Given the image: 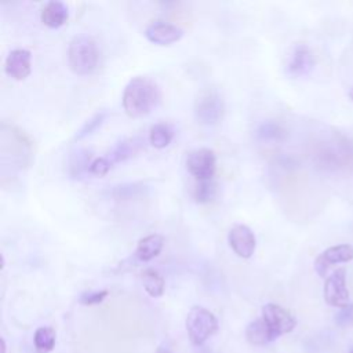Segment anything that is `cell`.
I'll return each instance as SVG.
<instances>
[{
	"label": "cell",
	"instance_id": "obj_10",
	"mask_svg": "<svg viewBox=\"0 0 353 353\" xmlns=\"http://www.w3.org/2000/svg\"><path fill=\"white\" fill-rule=\"evenodd\" d=\"M353 259V245L338 244L323 251L314 261V270L320 277H325L331 265L343 263Z\"/></svg>",
	"mask_w": 353,
	"mask_h": 353
},
{
	"label": "cell",
	"instance_id": "obj_12",
	"mask_svg": "<svg viewBox=\"0 0 353 353\" xmlns=\"http://www.w3.org/2000/svg\"><path fill=\"white\" fill-rule=\"evenodd\" d=\"M313 55L307 46L296 44L287 62V72L291 76H303L307 74L313 68Z\"/></svg>",
	"mask_w": 353,
	"mask_h": 353
},
{
	"label": "cell",
	"instance_id": "obj_19",
	"mask_svg": "<svg viewBox=\"0 0 353 353\" xmlns=\"http://www.w3.org/2000/svg\"><path fill=\"white\" fill-rule=\"evenodd\" d=\"M216 192H218V188L212 179L211 181H196L192 194H193V199L196 203L207 204L215 199Z\"/></svg>",
	"mask_w": 353,
	"mask_h": 353
},
{
	"label": "cell",
	"instance_id": "obj_28",
	"mask_svg": "<svg viewBox=\"0 0 353 353\" xmlns=\"http://www.w3.org/2000/svg\"><path fill=\"white\" fill-rule=\"evenodd\" d=\"M6 350H7V345H6L4 338H1V353H6Z\"/></svg>",
	"mask_w": 353,
	"mask_h": 353
},
{
	"label": "cell",
	"instance_id": "obj_27",
	"mask_svg": "<svg viewBox=\"0 0 353 353\" xmlns=\"http://www.w3.org/2000/svg\"><path fill=\"white\" fill-rule=\"evenodd\" d=\"M335 321L341 327H350L353 325V303L339 309L338 314L335 316Z\"/></svg>",
	"mask_w": 353,
	"mask_h": 353
},
{
	"label": "cell",
	"instance_id": "obj_6",
	"mask_svg": "<svg viewBox=\"0 0 353 353\" xmlns=\"http://www.w3.org/2000/svg\"><path fill=\"white\" fill-rule=\"evenodd\" d=\"M262 319L276 339L291 332L296 327V319L294 314L277 303H266L262 307Z\"/></svg>",
	"mask_w": 353,
	"mask_h": 353
},
{
	"label": "cell",
	"instance_id": "obj_7",
	"mask_svg": "<svg viewBox=\"0 0 353 353\" xmlns=\"http://www.w3.org/2000/svg\"><path fill=\"white\" fill-rule=\"evenodd\" d=\"M324 301L334 307H345L350 303V295L346 285V270L338 268L334 270L324 283Z\"/></svg>",
	"mask_w": 353,
	"mask_h": 353
},
{
	"label": "cell",
	"instance_id": "obj_20",
	"mask_svg": "<svg viewBox=\"0 0 353 353\" xmlns=\"http://www.w3.org/2000/svg\"><path fill=\"white\" fill-rule=\"evenodd\" d=\"M256 138L261 141H280L284 137V128L276 121H263L256 128Z\"/></svg>",
	"mask_w": 353,
	"mask_h": 353
},
{
	"label": "cell",
	"instance_id": "obj_31",
	"mask_svg": "<svg viewBox=\"0 0 353 353\" xmlns=\"http://www.w3.org/2000/svg\"><path fill=\"white\" fill-rule=\"evenodd\" d=\"M349 353H353V349H352V350H350V352H349Z\"/></svg>",
	"mask_w": 353,
	"mask_h": 353
},
{
	"label": "cell",
	"instance_id": "obj_15",
	"mask_svg": "<svg viewBox=\"0 0 353 353\" xmlns=\"http://www.w3.org/2000/svg\"><path fill=\"white\" fill-rule=\"evenodd\" d=\"M245 338L251 345H255V346H263L276 339L262 317L252 320L247 325Z\"/></svg>",
	"mask_w": 353,
	"mask_h": 353
},
{
	"label": "cell",
	"instance_id": "obj_13",
	"mask_svg": "<svg viewBox=\"0 0 353 353\" xmlns=\"http://www.w3.org/2000/svg\"><path fill=\"white\" fill-rule=\"evenodd\" d=\"M68 17H69L68 7L62 1H58V0L48 1L41 8V12H40L41 22L51 29L61 28L68 21Z\"/></svg>",
	"mask_w": 353,
	"mask_h": 353
},
{
	"label": "cell",
	"instance_id": "obj_16",
	"mask_svg": "<svg viewBox=\"0 0 353 353\" xmlns=\"http://www.w3.org/2000/svg\"><path fill=\"white\" fill-rule=\"evenodd\" d=\"M141 281H142V285L149 296L159 298L164 294L165 283H164L163 276L157 270L150 269V268L145 269L141 273Z\"/></svg>",
	"mask_w": 353,
	"mask_h": 353
},
{
	"label": "cell",
	"instance_id": "obj_26",
	"mask_svg": "<svg viewBox=\"0 0 353 353\" xmlns=\"http://www.w3.org/2000/svg\"><path fill=\"white\" fill-rule=\"evenodd\" d=\"M112 161L109 160L108 156H103V157H97L94 159L91 163H90V167H88V171L94 175H98V176H102V175H106L109 172V170L112 168Z\"/></svg>",
	"mask_w": 353,
	"mask_h": 353
},
{
	"label": "cell",
	"instance_id": "obj_4",
	"mask_svg": "<svg viewBox=\"0 0 353 353\" xmlns=\"http://www.w3.org/2000/svg\"><path fill=\"white\" fill-rule=\"evenodd\" d=\"M193 109L200 124L215 125L225 114V101L216 88H204L197 94Z\"/></svg>",
	"mask_w": 353,
	"mask_h": 353
},
{
	"label": "cell",
	"instance_id": "obj_23",
	"mask_svg": "<svg viewBox=\"0 0 353 353\" xmlns=\"http://www.w3.org/2000/svg\"><path fill=\"white\" fill-rule=\"evenodd\" d=\"M106 116H108V112L106 110H101V112H98V113H95L90 120H87L85 121V124L77 131V134H76V139H83V138H85V137H88V135H91L92 132H95L101 125H102V123L106 120Z\"/></svg>",
	"mask_w": 353,
	"mask_h": 353
},
{
	"label": "cell",
	"instance_id": "obj_24",
	"mask_svg": "<svg viewBox=\"0 0 353 353\" xmlns=\"http://www.w3.org/2000/svg\"><path fill=\"white\" fill-rule=\"evenodd\" d=\"M90 157L87 154V152L84 150H76L70 159V174L73 176L81 175L83 171H88L90 167Z\"/></svg>",
	"mask_w": 353,
	"mask_h": 353
},
{
	"label": "cell",
	"instance_id": "obj_5",
	"mask_svg": "<svg viewBox=\"0 0 353 353\" xmlns=\"http://www.w3.org/2000/svg\"><path fill=\"white\" fill-rule=\"evenodd\" d=\"M186 168L196 181H211L216 171V156L212 149L200 148L188 154Z\"/></svg>",
	"mask_w": 353,
	"mask_h": 353
},
{
	"label": "cell",
	"instance_id": "obj_17",
	"mask_svg": "<svg viewBox=\"0 0 353 353\" xmlns=\"http://www.w3.org/2000/svg\"><path fill=\"white\" fill-rule=\"evenodd\" d=\"M175 131L174 128L167 123H157L152 125L149 131V142L156 149H163L171 143L174 139Z\"/></svg>",
	"mask_w": 353,
	"mask_h": 353
},
{
	"label": "cell",
	"instance_id": "obj_11",
	"mask_svg": "<svg viewBox=\"0 0 353 353\" xmlns=\"http://www.w3.org/2000/svg\"><path fill=\"white\" fill-rule=\"evenodd\" d=\"M4 70L14 80H25L32 72V52L26 48L11 50L6 58Z\"/></svg>",
	"mask_w": 353,
	"mask_h": 353
},
{
	"label": "cell",
	"instance_id": "obj_21",
	"mask_svg": "<svg viewBox=\"0 0 353 353\" xmlns=\"http://www.w3.org/2000/svg\"><path fill=\"white\" fill-rule=\"evenodd\" d=\"M138 149V143H135L134 139H125V141H121L119 142L113 150L109 153V160L112 161V164L114 163H120V161H124L125 159L131 157Z\"/></svg>",
	"mask_w": 353,
	"mask_h": 353
},
{
	"label": "cell",
	"instance_id": "obj_25",
	"mask_svg": "<svg viewBox=\"0 0 353 353\" xmlns=\"http://www.w3.org/2000/svg\"><path fill=\"white\" fill-rule=\"evenodd\" d=\"M109 291L108 290H99V291H87L83 292L79 296V302L84 306H92V305H98L101 302L105 301V298L108 296Z\"/></svg>",
	"mask_w": 353,
	"mask_h": 353
},
{
	"label": "cell",
	"instance_id": "obj_30",
	"mask_svg": "<svg viewBox=\"0 0 353 353\" xmlns=\"http://www.w3.org/2000/svg\"><path fill=\"white\" fill-rule=\"evenodd\" d=\"M159 353H170V352H167V350H160Z\"/></svg>",
	"mask_w": 353,
	"mask_h": 353
},
{
	"label": "cell",
	"instance_id": "obj_2",
	"mask_svg": "<svg viewBox=\"0 0 353 353\" xmlns=\"http://www.w3.org/2000/svg\"><path fill=\"white\" fill-rule=\"evenodd\" d=\"M68 62L72 72L79 76L92 73L99 62V50L95 40L88 34L74 36L68 47Z\"/></svg>",
	"mask_w": 353,
	"mask_h": 353
},
{
	"label": "cell",
	"instance_id": "obj_29",
	"mask_svg": "<svg viewBox=\"0 0 353 353\" xmlns=\"http://www.w3.org/2000/svg\"><path fill=\"white\" fill-rule=\"evenodd\" d=\"M349 98L353 101V88H350V90H349Z\"/></svg>",
	"mask_w": 353,
	"mask_h": 353
},
{
	"label": "cell",
	"instance_id": "obj_14",
	"mask_svg": "<svg viewBox=\"0 0 353 353\" xmlns=\"http://www.w3.org/2000/svg\"><path fill=\"white\" fill-rule=\"evenodd\" d=\"M164 245V237L159 233H152L142 237L135 248V256L142 262H149L156 258Z\"/></svg>",
	"mask_w": 353,
	"mask_h": 353
},
{
	"label": "cell",
	"instance_id": "obj_1",
	"mask_svg": "<svg viewBox=\"0 0 353 353\" xmlns=\"http://www.w3.org/2000/svg\"><path fill=\"white\" fill-rule=\"evenodd\" d=\"M161 101V91L157 83L146 76L131 79L123 91V109L127 116L137 119L149 114Z\"/></svg>",
	"mask_w": 353,
	"mask_h": 353
},
{
	"label": "cell",
	"instance_id": "obj_8",
	"mask_svg": "<svg viewBox=\"0 0 353 353\" xmlns=\"http://www.w3.org/2000/svg\"><path fill=\"white\" fill-rule=\"evenodd\" d=\"M228 241L233 252L243 259L251 258L256 247L254 232L243 223H237L229 230Z\"/></svg>",
	"mask_w": 353,
	"mask_h": 353
},
{
	"label": "cell",
	"instance_id": "obj_9",
	"mask_svg": "<svg viewBox=\"0 0 353 353\" xmlns=\"http://www.w3.org/2000/svg\"><path fill=\"white\" fill-rule=\"evenodd\" d=\"M143 34L153 44L170 46L182 39L183 30L179 26L170 22L153 21L145 28Z\"/></svg>",
	"mask_w": 353,
	"mask_h": 353
},
{
	"label": "cell",
	"instance_id": "obj_3",
	"mask_svg": "<svg viewBox=\"0 0 353 353\" xmlns=\"http://www.w3.org/2000/svg\"><path fill=\"white\" fill-rule=\"evenodd\" d=\"M186 331L194 346L203 345L218 331V320L212 312L203 306H193L186 316Z\"/></svg>",
	"mask_w": 353,
	"mask_h": 353
},
{
	"label": "cell",
	"instance_id": "obj_22",
	"mask_svg": "<svg viewBox=\"0 0 353 353\" xmlns=\"http://www.w3.org/2000/svg\"><path fill=\"white\" fill-rule=\"evenodd\" d=\"M143 190H145V186L142 183H123V185L114 186L110 194L117 200H130L141 196Z\"/></svg>",
	"mask_w": 353,
	"mask_h": 353
},
{
	"label": "cell",
	"instance_id": "obj_18",
	"mask_svg": "<svg viewBox=\"0 0 353 353\" xmlns=\"http://www.w3.org/2000/svg\"><path fill=\"white\" fill-rule=\"evenodd\" d=\"M37 353H50L55 346V331L51 327H39L33 335Z\"/></svg>",
	"mask_w": 353,
	"mask_h": 353
}]
</instances>
